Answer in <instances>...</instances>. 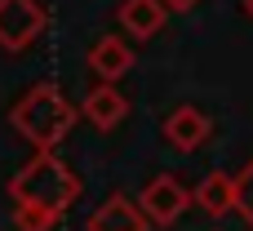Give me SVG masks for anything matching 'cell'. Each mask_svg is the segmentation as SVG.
<instances>
[{
    "label": "cell",
    "instance_id": "4",
    "mask_svg": "<svg viewBox=\"0 0 253 231\" xmlns=\"http://www.w3.org/2000/svg\"><path fill=\"white\" fill-rule=\"evenodd\" d=\"M138 205H142V214H147L156 227H173V223L196 205V191H187L173 174H160V178H151V183L142 187Z\"/></svg>",
    "mask_w": 253,
    "mask_h": 231
},
{
    "label": "cell",
    "instance_id": "11",
    "mask_svg": "<svg viewBox=\"0 0 253 231\" xmlns=\"http://www.w3.org/2000/svg\"><path fill=\"white\" fill-rule=\"evenodd\" d=\"M236 214L253 227V160L236 174Z\"/></svg>",
    "mask_w": 253,
    "mask_h": 231
},
{
    "label": "cell",
    "instance_id": "13",
    "mask_svg": "<svg viewBox=\"0 0 253 231\" xmlns=\"http://www.w3.org/2000/svg\"><path fill=\"white\" fill-rule=\"evenodd\" d=\"M196 4H200V0H165L169 13H187V9H196Z\"/></svg>",
    "mask_w": 253,
    "mask_h": 231
},
{
    "label": "cell",
    "instance_id": "3",
    "mask_svg": "<svg viewBox=\"0 0 253 231\" xmlns=\"http://www.w3.org/2000/svg\"><path fill=\"white\" fill-rule=\"evenodd\" d=\"M49 27V13L40 0H0V49L22 53L31 49Z\"/></svg>",
    "mask_w": 253,
    "mask_h": 231
},
{
    "label": "cell",
    "instance_id": "12",
    "mask_svg": "<svg viewBox=\"0 0 253 231\" xmlns=\"http://www.w3.org/2000/svg\"><path fill=\"white\" fill-rule=\"evenodd\" d=\"M58 223L49 209H31V205H13V227L18 231H49Z\"/></svg>",
    "mask_w": 253,
    "mask_h": 231
},
{
    "label": "cell",
    "instance_id": "2",
    "mask_svg": "<svg viewBox=\"0 0 253 231\" xmlns=\"http://www.w3.org/2000/svg\"><path fill=\"white\" fill-rule=\"evenodd\" d=\"M9 196H13V205L49 209L53 218H62V214L80 200V178H76V169L62 165L53 151H36V156L9 178Z\"/></svg>",
    "mask_w": 253,
    "mask_h": 231
},
{
    "label": "cell",
    "instance_id": "1",
    "mask_svg": "<svg viewBox=\"0 0 253 231\" xmlns=\"http://www.w3.org/2000/svg\"><path fill=\"white\" fill-rule=\"evenodd\" d=\"M76 116H80V107L67 102L62 89H58L53 80H40V85H31V89L13 102L9 125H13V129H18L36 151H53V147L71 134Z\"/></svg>",
    "mask_w": 253,
    "mask_h": 231
},
{
    "label": "cell",
    "instance_id": "14",
    "mask_svg": "<svg viewBox=\"0 0 253 231\" xmlns=\"http://www.w3.org/2000/svg\"><path fill=\"white\" fill-rule=\"evenodd\" d=\"M245 13H249V18H253V0H245Z\"/></svg>",
    "mask_w": 253,
    "mask_h": 231
},
{
    "label": "cell",
    "instance_id": "6",
    "mask_svg": "<svg viewBox=\"0 0 253 231\" xmlns=\"http://www.w3.org/2000/svg\"><path fill=\"white\" fill-rule=\"evenodd\" d=\"M151 227V218L142 214V205H133L129 196H107L93 214H89V223H84V231H147Z\"/></svg>",
    "mask_w": 253,
    "mask_h": 231
},
{
    "label": "cell",
    "instance_id": "7",
    "mask_svg": "<svg viewBox=\"0 0 253 231\" xmlns=\"http://www.w3.org/2000/svg\"><path fill=\"white\" fill-rule=\"evenodd\" d=\"M80 116H84L93 129H102V134H107V129H116V125L129 116V102H125V93H120L116 85H102V80H98V85L84 93Z\"/></svg>",
    "mask_w": 253,
    "mask_h": 231
},
{
    "label": "cell",
    "instance_id": "5",
    "mask_svg": "<svg viewBox=\"0 0 253 231\" xmlns=\"http://www.w3.org/2000/svg\"><path fill=\"white\" fill-rule=\"evenodd\" d=\"M213 138V120L200 111V107H173L169 116H165V142L169 147H178V151H196V147H205Z\"/></svg>",
    "mask_w": 253,
    "mask_h": 231
},
{
    "label": "cell",
    "instance_id": "9",
    "mask_svg": "<svg viewBox=\"0 0 253 231\" xmlns=\"http://www.w3.org/2000/svg\"><path fill=\"white\" fill-rule=\"evenodd\" d=\"M165 18H169L165 0H120V9H116L120 31H129L133 40H151L165 27Z\"/></svg>",
    "mask_w": 253,
    "mask_h": 231
},
{
    "label": "cell",
    "instance_id": "8",
    "mask_svg": "<svg viewBox=\"0 0 253 231\" xmlns=\"http://www.w3.org/2000/svg\"><path fill=\"white\" fill-rule=\"evenodd\" d=\"M89 67H93V76H98L102 85H116V80L133 67V49H129V40H125V36H102V40H93V49H89Z\"/></svg>",
    "mask_w": 253,
    "mask_h": 231
},
{
    "label": "cell",
    "instance_id": "10",
    "mask_svg": "<svg viewBox=\"0 0 253 231\" xmlns=\"http://www.w3.org/2000/svg\"><path fill=\"white\" fill-rule=\"evenodd\" d=\"M196 209H205L209 218L236 214V174H205L196 187Z\"/></svg>",
    "mask_w": 253,
    "mask_h": 231
}]
</instances>
